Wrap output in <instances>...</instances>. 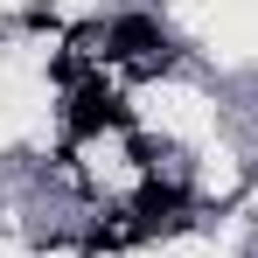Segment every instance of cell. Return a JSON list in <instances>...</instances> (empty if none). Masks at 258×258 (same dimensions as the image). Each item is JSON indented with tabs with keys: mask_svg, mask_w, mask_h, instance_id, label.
I'll return each instance as SVG.
<instances>
[{
	"mask_svg": "<svg viewBox=\"0 0 258 258\" xmlns=\"http://www.w3.org/2000/svg\"><path fill=\"white\" fill-rule=\"evenodd\" d=\"M49 84L77 91V56H70V49H63V56H49Z\"/></svg>",
	"mask_w": 258,
	"mask_h": 258,
	"instance_id": "obj_4",
	"label": "cell"
},
{
	"mask_svg": "<svg viewBox=\"0 0 258 258\" xmlns=\"http://www.w3.org/2000/svg\"><path fill=\"white\" fill-rule=\"evenodd\" d=\"M133 210H140V223H161V216H174V210H188V196H181L174 181H147Z\"/></svg>",
	"mask_w": 258,
	"mask_h": 258,
	"instance_id": "obj_3",
	"label": "cell"
},
{
	"mask_svg": "<svg viewBox=\"0 0 258 258\" xmlns=\"http://www.w3.org/2000/svg\"><path fill=\"white\" fill-rule=\"evenodd\" d=\"M147 49H168L154 14H112L105 21V56H147Z\"/></svg>",
	"mask_w": 258,
	"mask_h": 258,
	"instance_id": "obj_2",
	"label": "cell"
},
{
	"mask_svg": "<svg viewBox=\"0 0 258 258\" xmlns=\"http://www.w3.org/2000/svg\"><path fill=\"white\" fill-rule=\"evenodd\" d=\"M63 126H70V140H98V133L133 126V112H126V98H112L105 84H77L70 105H63Z\"/></svg>",
	"mask_w": 258,
	"mask_h": 258,
	"instance_id": "obj_1",
	"label": "cell"
}]
</instances>
